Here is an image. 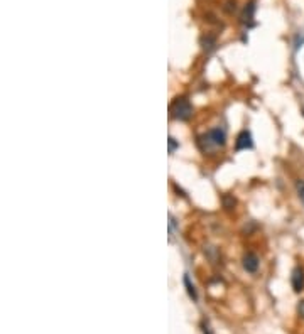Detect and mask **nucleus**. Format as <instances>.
I'll use <instances>...</instances> for the list:
<instances>
[{"label":"nucleus","instance_id":"0eeeda50","mask_svg":"<svg viewBox=\"0 0 304 334\" xmlns=\"http://www.w3.org/2000/svg\"><path fill=\"white\" fill-rule=\"evenodd\" d=\"M184 286H186L188 295H190L193 300H196V299H198V292H196L195 286H193V284L190 282V277H188V275H184Z\"/></svg>","mask_w":304,"mask_h":334},{"label":"nucleus","instance_id":"f257e3e1","mask_svg":"<svg viewBox=\"0 0 304 334\" xmlns=\"http://www.w3.org/2000/svg\"><path fill=\"white\" fill-rule=\"evenodd\" d=\"M225 143H227V134L221 129H211L208 134L200 137V145L203 147V150H211V148H216V147H223Z\"/></svg>","mask_w":304,"mask_h":334},{"label":"nucleus","instance_id":"7ed1b4c3","mask_svg":"<svg viewBox=\"0 0 304 334\" xmlns=\"http://www.w3.org/2000/svg\"><path fill=\"white\" fill-rule=\"evenodd\" d=\"M252 147H253V140H252L250 132L249 130H242L240 134H238V137H237L235 148H237V150H247V148H252Z\"/></svg>","mask_w":304,"mask_h":334},{"label":"nucleus","instance_id":"9d476101","mask_svg":"<svg viewBox=\"0 0 304 334\" xmlns=\"http://www.w3.org/2000/svg\"><path fill=\"white\" fill-rule=\"evenodd\" d=\"M298 191H299V197L304 201V183L301 181V183H298Z\"/></svg>","mask_w":304,"mask_h":334},{"label":"nucleus","instance_id":"39448f33","mask_svg":"<svg viewBox=\"0 0 304 334\" xmlns=\"http://www.w3.org/2000/svg\"><path fill=\"white\" fill-rule=\"evenodd\" d=\"M258 265H260V262H258V257L255 253H252V251H249V253H245L244 257V269L249 272V274H255L258 270Z\"/></svg>","mask_w":304,"mask_h":334},{"label":"nucleus","instance_id":"9b49d317","mask_svg":"<svg viewBox=\"0 0 304 334\" xmlns=\"http://www.w3.org/2000/svg\"><path fill=\"white\" fill-rule=\"evenodd\" d=\"M298 312H299V316H301L303 319H304V300H299V304H298Z\"/></svg>","mask_w":304,"mask_h":334},{"label":"nucleus","instance_id":"1a4fd4ad","mask_svg":"<svg viewBox=\"0 0 304 334\" xmlns=\"http://www.w3.org/2000/svg\"><path fill=\"white\" fill-rule=\"evenodd\" d=\"M178 147H179V145H178V142H176V140L172 139V137H169V152H171V154H172V152H174Z\"/></svg>","mask_w":304,"mask_h":334},{"label":"nucleus","instance_id":"20e7f679","mask_svg":"<svg viewBox=\"0 0 304 334\" xmlns=\"http://www.w3.org/2000/svg\"><path fill=\"white\" fill-rule=\"evenodd\" d=\"M291 284H293L294 292H301L304 288V270L303 267H296L291 274Z\"/></svg>","mask_w":304,"mask_h":334},{"label":"nucleus","instance_id":"6e6552de","mask_svg":"<svg viewBox=\"0 0 304 334\" xmlns=\"http://www.w3.org/2000/svg\"><path fill=\"white\" fill-rule=\"evenodd\" d=\"M223 203H225V208H227V209H232L233 206H235V199H233V197L225 196V197H223Z\"/></svg>","mask_w":304,"mask_h":334},{"label":"nucleus","instance_id":"423d86ee","mask_svg":"<svg viewBox=\"0 0 304 334\" xmlns=\"http://www.w3.org/2000/svg\"><path fill=\"white\" fill-rule=\"evenodd\" d=\"M253 12H255V5H253V2H250L249 5L245 7L244 15H242V20L250 24V22H252V19H253Z\"/></svg>","mask_w":304,"mask_h":334},{"label":"nucleus","instance_id":"f03ea898","mask_svg":"<svg viewBox=\"0 0 304 334\" xmlns=\"http://www.w3.org/2000/svg\"><path fill=\"white\" fill-rule=\"evenodd\" d=\"M171 113L176 120L186 122L193 117V106L188 98H178L174 103L171 105Z\"/></svg>","mask_w":304,"mask_h":334}]
</instances>
